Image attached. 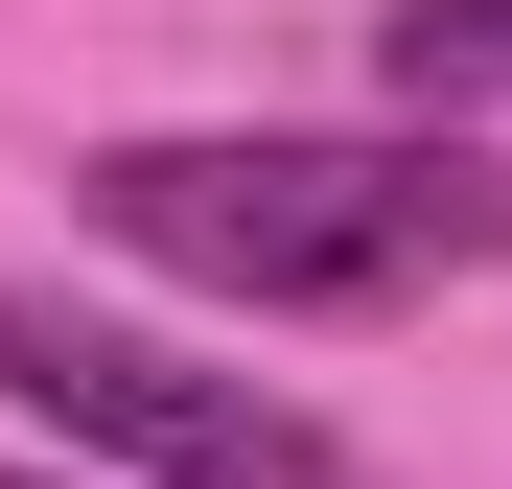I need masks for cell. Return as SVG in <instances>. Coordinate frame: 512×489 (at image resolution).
<instances>
[{
    "label": "cell",
    "instance_id": "obj_3",
    "mask_svg": "<svg viewBox=\"0 0 512 489\" xmlns=\"http://www.w3.org/2000/svg\"><path fill=\"white\" fill-rule=\"evenodd\" d=\"M373 70H396V117H419V140L512 117V0H396V24H373Z\"/></svg>",
    "mask_w": 512,
    "mask_h": 489
},
{
    "label": "cell",
    "instance_id": "obj_1",
    "mask_svg": "<svg viewBox=\"0 0 512 489\" xmlns=\"http://www.w3.org/2000/svg\"><path fill=\"white\" fill-rule=\"evenodd\" d=\"M70 210L117 233L140 280L256 303V326H373V303H443L512 257V187L489 140H303V117H233V140H94Z\"/></svg>",
    "mask_w": 512,
    "mask_h": 489
},
{
    "label": "cell",
    "instance_id": "obj_2",
    "mask_svg": "<svg viewBox=\"0 0 512 489\" xmlns=\"http://www.w3.org/2000/svg\"><path fill=\"white\" fill-rule=\"evenodd\" d=\"M0 396L70 420L94 466H163V489H350V443H326L303 396L163 350V326H94V303H47V280H0Z\"/></svg>",
    "mask_w": 512,
    "mask_h": 489
},
{
    "label": "cell",
    "instance_id": "obj_4",
    "mask_svg": "<svg viewBox=\"0 0 512 489\" xmlns=\"http://www.w3.org/2000/svg\"><path fill=\"white\" fill-rule=\"evenodd\" d=\"M0 489H47V466H0Z\"/></svg>",
    "mask_w": 512,
    "mask_h": 489
}]
</instances>
